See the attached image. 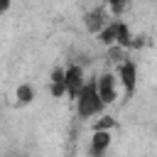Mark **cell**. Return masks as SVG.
I'll list each match as a JSON object with an SVG mask.
<instances>
[{
	"label": "cell",
	"instance_id": "cell-1",
	"mask_svg": "<svg viewBox=\"0 0 157 157\" xmlns=\"http://www.w3.org/2000/svg\"><path fill=\"white\" fill-rule=\"evenodd\" d=\"M76 108H78V115L81 118H91V115H98L103 110V103L96 93V83L93 81H86L83 88L78 91L76 96Z\"/></svg>",
	"mask_w": 157,
	"mask_h": 157
},
{
	"label": "cell",
	"instance_id": "cell-2",
	"mask_svg": "<svg viewBox=\"0 0 157 157\" xmlns=\"http://www.w3.org/2000/svg\"><path fill=\"white\" fill-rule=\"evenodd\" d=\"M83 83H86V78H83V69L78 64H71L69 69H64V86H66V93L74 101H76L78 91L83 88Z\"/></svg>",
	"mask_w": 157,
	"mask_h": 157
},
{
	"label": "cell",
	"instance_id": "cell-3",
	"mask_svg": "<svg viewBox=\"0 0 157 157\" xmlns=\"http://www.w3.org/2000/svg\"><path fill=\"white\" fill-rule=\"evenodd\" d=\"M93 83H96V93H98L101 103L110 105L115 101V76L113 74H101V76L93 78Z\"/></svg>",
	"mask_w": 157,
	"mask_h": 157
},
{
	"label": "cell",
	"instance_id": "cell-4",
	"mask_svg": "<svg viewBox=\"0 0 157 157\" xmlns=\"http://www.w3.org/2000/svg\"><path fill=\"white\" fill-rule=\"evenodd\" d=\"M118 78H120V83L125 88V96L130 98L135 93V86H137V66L132 61H128V59L120 61L118 64Z\"/></svg>",
	"mask_w": 157,
	"mask_h": 157
},
{
	"label": "cell",
	"instance_id": "cell-5",
	"mask_svg": "<svg viewBox=\"0 0 157 157\" xmlns=\"http://www.w3.org/2000/svg\"><path fill=\"white\" fill-rule=\"evenodd\" d=\"M83 22H86V29H88L91 34H98V32H101V29L108 25V17H105V7H93L91 12H86Z\"/></svg>",
	"mask_w": 157,
	"mask_h": 157
},
{
	"label": "cell",
	"instance_id": "cell-6",
	"mask_svg": "<svg viewBox=\"0 0 157 157\" xmlns=\"http://www.w3.org/2000/svg\"><path fill=\"white\" fill-rule=\"evenodd\" d=\"M110 145V132H93L91 137V157H101Z\"/></svg>",
	"mask_w": 157,
	"mask_h": 157
},
{
	"label": "cell",
	"instance_id": "cell-7",
	"mask_svg": "<svg viewBox=\"0 0 157 157\" xmlns=\"http://www.w3.org/2000/svg\"><path fill=\"white\" fill-rule=\"evenodd\" d=\"M49 91L54 98H61L66 93V86H64V69H54L52 71V78H49Z\"/></svg>",
	"mask_w": 157,
	"mask_h": 157
},
{
	"label": "cell",
	"instance_id": "cell-8",
	"mask_svg": "<svg viewBox=\"0 0 157 157\" xmlns=\"http://www.w3.org/2000/svg\"><path fill=\"white\" fill-rule=\"evenodd\" d=\"M110 128H115V120L108 118V115L93 123V132H110Z\"/></svg>",
	"mask_w": 157,
	"mask_h": 157
},
{
	"label": "cell",
	"instance_id": "cell-9",
	"mask_svg": "<svg viewBox=\"0 0 157 157\" xmlns=\"http://www.w3.org/2000/svg\"><path fill=\"white\" fill-rule=\"evenodd\" d=\"M32 96H34V91H32V86H27V83H22V86L17 88V101H20V103H29V101H32Z\"/></svg>",
	"mask_w": 157,
	"mask_h": 157
},
{
	"label": "cell",
	"instance_id": "cell-10",
	"mask_svg": "<svg viewBox=\"0 0 157 157\" xmlns=\"http://www.w3.org/2000/svg\"><path fill=\"white\" fill-rule=\"evenodd\" d=\"M108 56H110V61L120 64V61H125V49L123 47H108Z\"/></svg>",
	"mask_w": 157,
	"mask_h": 157
},
{
	"label": "cell",
	"instance_id": "cell-11",
	"mask_svg": "<svg viewBox=\"0 0 157 157\" xmlns=\"http://www.w3.org/2000/svg\"><path fill=\"white\" fill-rule=\"evenodd\" d=\"M108 7H110V10H113V12H115V15H120V12H123V10H125V7H128V5H125V2H110V5H108Z\"/></svg>",
	"mask_w": 157,
	"mask_h": 157
},
{
	"label": "cell",
	"instance_id": "cell-12",
	"mask_svg": "<svg viewBox=\"0 0 157 157\" xmlns=\"http://www.w3.org/2000/svg\"><path fill=\"white\" fill-rule=\"evenodd\" d=\"M7 7H10V2H0V12H5Z\"/></svg>",
	"mask_w": 157,
	"mask_h": 157
}]
</instances>
